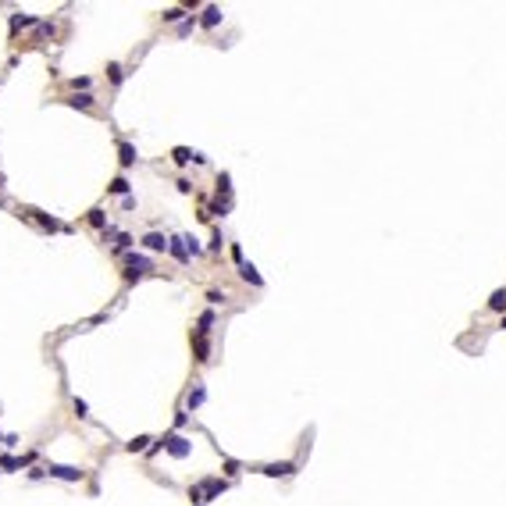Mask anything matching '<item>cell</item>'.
<instances>
[{"label": "cell", "mask_w": 506, "mask_h": 506, "mask_svg": "<svg viewBox=\"0 0 506 506\" xmlns=\"http://www.w3.org/2000/svg\"><path fill=\"white\" fill-rule=\"evenodd\" d=\"M146 271H150V260H146V257H136V253H129V257H125V278H129V282L143 278Z\"/></svg>", "instance_id": "cell-1"}, {"label": "cell", "mask_w": 506, "mask_h": 506, "mask_svg": "<svg viewBox=\"0 0 506 506\" xmlns=\"http://www.w3.org/2000/svg\"><path fill=\"white\" fill-rule=\"evenodd\" d=\"M264 474H271V478H289V474H296V467L292 463H267V467H260Z\"/></svg>", "instance_id": "cell-2"}, {"label": "cell", "mask_w": 506, "mask_h": 506, "mask_svg": "<svg viewBox=\"0 0 506 506\" xmlns=\"http://www.w3.org/2000/svg\"><path fill=\"white\" fill-rule=\"evenodd\" d=\"M50 474L54 478H64V481H82V471H79V467H50Z\"/></svg>", "instance_id": "cell-3"}, {"label": "cell", "mask_w": 506, "mask_h": 506, "mask_svg": "<svg viewBox=\"0 0 506 506\" xmlns=\"http://www.w3.org/2000/svg\"><path fill=\"white\" fill-rule=\"evenodd\" d=\"M143 246L153 250V253H161V250H168V239L161 236V232H150V236H143Z\"/></svg>", "instance_id": "cell-4"}, {"label": "cell", "mask_w": 506, "mask_h": 506, "mask_svg": "<svg viewBox=\"0 0 506 506\" xmlns=\"http://www.w3.org/2000/svg\"><path fill=\"white\" fill-rule=\"evenodd\" d=\"M192 349H196V360H200V364H207V360H211V346H207V335H196V339H192Z\"/></svg>", "instance_id": "cell-5"}, {"label": "cell", "mask_w": 506, "mask_h": 506, "mask_svg": "<svg viewBox=\"0 0 506 506\" xmlns=\"http://www.w3.org/2000/svg\"><path fill=\"white\" fill-rule=\"evenodd\" d=\"M168 250L182 260V264H189V250H185V239L182 236H175V239H168Z\"/></svg>", "instance_id": "cell-6"}, {"label": "cell", "mask_w": 506, "mask_h": 506, "mask_svg": "<svg viewBox=\"0 0 506 506\" xmlns=\"http://www.w3.org/2000/svg\"><path fill=\"white\" fill-rule=\"evenodd\" d=\"M168 449H171V456H185V453H189V442L178 439V435H168Z\"/></svg>", "instance_id": "cell-7"}, {"label": "cell", "mask_w": 506, "mask_h": 506, "mask_svg": "<svg viewBox=\"0 0 506 506\" xmlns=\"http://www.w3.org/2000/svg\"><path fill=\"white\" fill-rule=\"evenodd\" d=\"M171 157H175V164H189V161H196V153L185 150V146H175V150H171Z\"/></svg>", "instance_id": "cell-8"}, {"label": "cell", "mask_w": 506, "mask_h": 506, "mask_svg": "<svg viewBox=\"0 0 506 506\" xmlns=\"http://www.w3.org/2000/svg\"><path fill=\"white\" fill-rule=\"evenodd\" d=\"M239 271H243V278H246V282H253V285H264V278L257 275V267H253V264H239Z\"/></svg>", "instance_id": "cell-9"}, {"label": "cell", "mask_w": 506, "mask_h": 506, "mask_svg": "<svg viewBox=\"0 0 506 506\" xmlns=\"http://www.w3.org/2000/svg\"><path fill=\"white\" fill-rule=\"evenodd\" d=\"M218 22H221V8H207V11H204V25H207V29H214Z\"/></svg>", "instance_id": "cell-10"}, {"label": "cell", "mask_w": 506, "mask_h": 506, "mask_svg": "<svg viewBox=\"0 0 506 506\" xmlns=\"http://www.w3.org/2000/svg\"><path fill=\"white\" fill-rule=\"evenodd\" d=\"M488 307H492V310H506V289H495L492 299H488Z\"/></svg>", "instance_id": "cell-11"}, {"label": "cell", "mask_w": 506, "mask_h": 506, "mask_svg": "<svg viewBox=\"0 0 506 506\" xmlns=\"http://www.w3.org/2000/svg\"><path fill=\"white\" fill-rule=\"evenodd\" d=\"M68 104H71V107H93V96H89V93H75Z\"/></svg>", "instance_id": "cell-12"}, {"label": "cell", "mask_w": 506, "mask_h": 506, "mask_svg": "<svg viewBox=\"0 0 506 506\" xmlns=\"http://www.w3.org/2000/svg\"><path fill=\"white\" fill-rule=\"evenodd\" d=\"M118 153H122V164H132V161H136V150H132L129 143H122V146H118Z\"/></svg>", "instance_id": "cell-13"}, {"label": "cell", "mask_w": 506, "mask_h": 506, "mask_svg": "<svg viewBox=\"0 0 506 506\" xmlns=\"http://www.w3.org/2000/svg\"><path fill=\"white\" fill-rule=\"evenodd\" d=\"M204 399H207V392H204V388H192V392H189V399H185V403H189V407H200Z\"/></svg>", "instance_id": "cell-14"}, {"label": "cell", "mask_w": 506, "mask_h": 506, "mask_svg": "<svg viewBox=\"0 0 506 506\" xmlns=\"http://www.w3.org/2000/svg\"><path fill=\"white\" fill-rule=\"evenodd\" d=\"M146 442H150L146 435H139V439H132V442H129V453H143V449H146Z\"/></svg>", "instance_id": "cell-15"}, {"label": "cell", "mask_w": 506, "mask_h": 506, "mask_svg": "<svg viewBox=\"0 0 506 506\" xmlns=\"http://www.w3.org/2000/svg\"><path fill=\"white\" fill-rule=\"evenodd\" d=\"M89 221H93L96 228H104V225H107V218H104V211H89Z\"/></svg>", "instance_id": "cell-16"}, {"label": "cell", "mask_w": 506, "mask_h": 506, "mask_svg": "<svg viewBox=\"0 0 506 506\" xmlns=\"http://www.w3.org/2000/svg\"><path fill=\"white\" fill-rule=\"evenodd\" d=\"M111 192H129V182H125V178H114V182H111Z\"/></svg>", "instance_id": "cell-17"}, {"label": "cell", "mask_w": 506, "mask_h": 506, "mask_svg": "<svg viewBox=\"0 0 506 506\" xmlns=\"http://www.w3.org/2000/svg\"><path fill=\"white\" fill-rule=\"evenodd\" d=\"M107 71H111V82H122V79H125V71H122V68H118V64H111V68H107Z\"/></svg>", "instance_id": "cell-18"}, {"label": "cell", "mask_w": 506, "mask_h": 506, "mask_svg": "<svg viewBox=\"0 0 506 506\" xmlns=\"http://www.w3.org/2000/svg\"><path fill=\"white\" fill-rule=\"evenodd\" d=\"M182 18V8H171V11H164V22H178Z\"/></svg>", "instance_id": "cell-19"}, {"label": "cell", "mask_w": 506, "mask_h": 506, "mask_svg": "<svg viewBox=\"0 0 506 506\" xmlns=\"http://www.w3.org/2000/svg\"><path fill=\"white\" fill-rule=\"evenodd\" d=\"M0 185H4V175H0Z\"/></svg>", "instance_id": "cell-20"}, {"label": "cell", "mask_w": 506, "mask_h": 506, "mask_svg": "<svg viewBox=\"0 0 506 506\" xmlns=\"http://www.w3.org/2000/svg\"><path fill=\"white\" fill-rule=\"evenodd\" d=\"M502 328H506V318H502Z\"/></svg>", "instance_id": "cell-21"}]
</instances>
